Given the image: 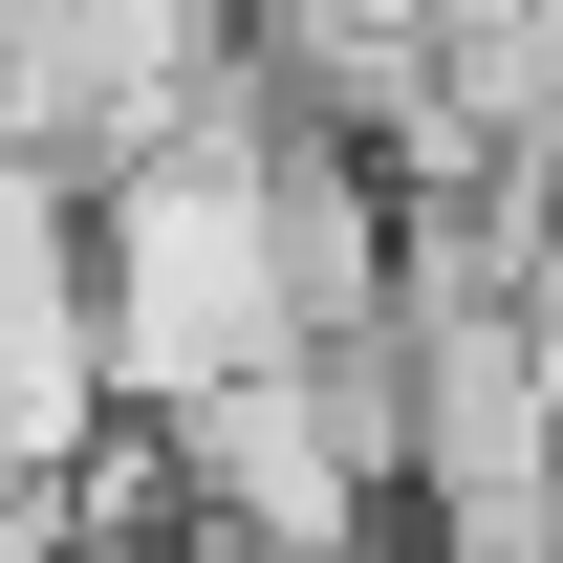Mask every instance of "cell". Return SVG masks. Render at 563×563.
Instances as JSON below:
<instances>
[{"label":"cell","instance_id":"1","mask_svg":"<svg viewBox=\"0 0 563 563\" xmlns=\"http://www.w3.org/2000/svg\"><path fill=\"white\" fill-rule=\"evenodd\" d=\"M87 347H109V412L131 433L303 368V303H282V109L261 87H217L196 131H152V152L87 174Z\"/></svg>","mask_w":563,"mask_h":563}]
</instances>
